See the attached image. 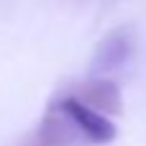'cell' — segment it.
<instances>
[{"mask_svg":"<svg viewBox=\"0 0 146 146\" xmlns=\"http://www.w3.org/2000/svg\"><path fill=\"white\" fill-rule=\"evenodd\" d=\"M85 141L87 136L77 128V123L54 105L15 146H85Z\"/></svg>","mask_w":146,"mask_h":146,"instance_id":"cell-1","label":"cell"},{"mask_svg":"<svg viewBox=\"0 0 146 146\" xmlns=\"http://www.w3.org/2000/svg\"><path fill=\"white\" fill-rule=\"evenodd\" d=\"M136 51V33L131 26H118L113 28L105 38H100V44L95 46L92 62H90V72L95 77H105L110 72L123 69L131 56Z\"/></svg>","mask_w":146,"mask_h":146,"instance_id":"cell-2","label":"cell"},{"mask_svg":"<svg viewBox=\"0 0 146 146\" xmlns=\"http://www.w3.org/2000/svg\"><path fill=\"white\" fill-rule=\"evenodd\" d=\"M59 108L77 123V128L87 136L90 144H110V141L115 139V126H113V121H110L105 113H100V110L90 108L87 103H82L80 98L67 95V98L59 103Z\"/></svg>","mask_w":146,"mask_h":146,"instance_id":"cell-3","label":"cell"},{"mask_svg":"<svg viewBox=\"0 0 146 146\" xmlns=\"http://www.w3.org/2000/svg\"><path fill=\"white\" fill-rule=\"evenodd\" d=\"M74 98H80L82 103H87L90 108L105 113V115H121L123 113V100H121V90L115 82L105 80V77H95L85 85H80L74 90Z\"/></svg>","mask_w":146,"mask_h":146,"instance_id":"cell-4","label":"cell"}]
</instances>
